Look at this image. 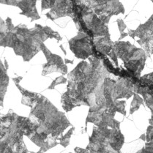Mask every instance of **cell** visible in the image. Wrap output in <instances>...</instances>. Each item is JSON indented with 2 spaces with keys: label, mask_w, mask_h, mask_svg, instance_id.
<instances>
[{
  "label": "cell",
  "mask_w": 153,
  "mask_h": 153,
  "mask_svg": "<svg viewBox=\"0 0 153 153\" xmlns=\"http://www.w3.org/2000/svg\"><path fill=\"white\" fill-rule=\"evenodd\" d=\"M22 79V77H18L13 80L22 93V104L31 108L29 118L33 131L29 139L40 147L37 153H43L60 144L64 131L72 125L65 113L45 96L23 88L19 84Z\"/></svg>",
  "instance_id": "1"
},
{
  "label": "cell",
  "mask_w": 153,
  "mask_h": 153,
  "mask_svg": "<svg viewBox=\"0 0 153 153\" xmlns=\"http://www.w3.org/2000/svg\"><path fill=\"white\" fill-rule=\"evenodd\" d=\"M109 76L102 59L97 56L79 62L68 74L67 91L61 98L63 109L69 112L81 105L90 107L96 90Z\"/></svg>",
  "instance_id": "2"
},
{
  "label": "cell",
  "mask_w": 153,
  "mask_h": 153,
  "mask_svg": "<svg viewBox=\"0 0 153 153\" xmlns=\"http://www.w3.org/2000/svg\"><path fill=\"white\" fill-rule=\"evenodd\" d=\"M5 23L7 31L0 36V46L13 48L15 53L22 56L24 62L30 61L41 51V45L47 39L62 40L57 32L48 27H44L40 24H36L33 29H28L24 26L15 27L9 17Z\"/></svg>",
  "instance_id": "3"
},
{
  "label": "cell",
  "mask_w": 153,
  "mask_h": 153,
  "mask_svg": "<svg viewBox=\"0 0 153 153\" xmlns=\"http://www.w3.org/2000/svg\"><path fill=\"white\" fill-rule=\"evenodd\" d=\"M33 131L29 117L19 116L10 111L0 113V153H28L24 136L29 137Z\"/></svg>",
  "instance_id": "4"
},
{
  "label": "cell",
  "mask_w": 153,
  "mask_h": 153,
  "mask_svg": "<svg viewBox=\"0 0 153 153\" xmlns=\"http://www.w3.org/2000/svg\"><path fill=\"white\" fill-rule=\"evenodd\" d=\"M108 56L112 59L116 65L117 59H121L131 77L140 79L146 57V53L142 49L137 48L129 42L117 41L114 43L112 50Z\"/></svg>",
  "instance_id": "5"
},
{
  "label": "cell",
  "mask_w": 153,
  "mask_h": 153,
  "mask_svg": "<svg viewBox=\"0 0 153 153\" xmlns=\"http://www.w3.org/2000/svg\"><path fill=\"white\" fill-rule=\"evenodd\" d=\"M124 136L120 128L94 127L87 149L90 153H120Z\"/></svg>",
  "instance_id": "6"
},
{
  "label": "cell",
  "mask_w": 153,
  "mask_h": 153,
  "mask_svg": "<svg viewBox=\"0 0 153 153\" xmlns=\"http://www.w3.org/2000/svg\"><path fill=\"white\" fill-rule=\"evenodd\" d=\"M73 19L79 32L86 34L93 40L110 36L107 24L81 3L75 5Z\"/></svg>",
  "instance_id": "7"
},
{
  "label": "cell",
  "mask_w": 153,
  "mask_h": 153,
  "mask_svg": "<svg viewBox=\"0 0 153 153\" xmlns=\"http://www.w3.org/2000/svg\"><path fill=\"white\" fill-rule=\"evenodd\" d=\"M80 3L91 10L106 24L112 16L125 13L124 6L120 0H82Z\"/></svg>",
  "instance_id": "8"
},
{
  "label": "cell",
  "mask_w": 153,
  "mask_h": 153,
  "mask_svg": "<svg viewBox=\"0 0 153 153\" xmlns=\"http://www.w3.org/2000/svg\"><path fill=\"white\" fill-rule=\"evenodd\" d=\"M82 0H41V10H50L45 16L53 21L62 17L73 18L75 5Z\"/></svg>",
  "instance_id": "9"
},
{
  "label": "cell",
  "mask_w": 153,
  "mask_h": 153,
  "mask_svg": "<svg viewBox=\"0 0 153 153\" xmlns=\"http://www.w3.org/2000/svg\"><path fill=\"white\" fill-rule=\"evenodd\" d=\"M69 45L71 51L79 59L85 60L95 55L94 40L83 32H79L76 37L70 40Z\"/></svg>",
  "instance_id": "10"
},
{
  "label": "cell",
  "mask_w": 153,
  "mask_h": 153,
  "mask_svg": "<svg viewBox=\"0 0 153 153\" xmlns=\"http://www.w3.org/2000/svg\"><path fill=\"white\" fill-rule=\"evenodd\" d=\"M128 35L133 39L136 37L140 40L137 43L145 49L146 56H149L153 53V22L150 19L144 24H141L136 30L129 29Z\"/></svg>",
  "instance_id": "11"
},
{
  "label": "cell",
  "mask_w": 153,
  "mask_h": 153,
  "mask_svg": "<svg viewBox=\"0 0 153 153\" xmlns=\"http://www.w3.org/2000/svg\"><path fill=\"white\" fill-rule=\"evenodd\" d=\"M47 59V62L43 65L42 76H45L53 72L60 73L62 76L68 73V67L61 56L52 53L51 51L43 43L40 47Z\"/></svg>",
  "instance_id": "12"
},
{
  "label": "cell",
  "mask_w": 153,
  "mask_h": 153,
  "mask_svg": "<svg viewBox=\"0 0 153 153\" xmlns=\"http://www.w3.org/2000/svg\"><path fill=\"white\" fill-rule=\"evenodd\" d=\"M37 0H0V4L15 6L22 10L21 15L27 16L32 22L40 19L36 7Z\"/></svg>",
  "instance_id": "13"
},
{
  "label": "cell",
  "mask_w": 153,
  "mask_h": 153,
  "mask_svg": "<svg viewBox=\"0 0 153 153\" xmlns=\"http://www.w3.org/2000/svg\"><path fill=\"white\" fill-rule=\"evenodd\" d=\"M7 68L4 65L0 59V106H3L4 96L9 84V77L7 73Z\"/></svg>",
  "instance_id": "14"
},
{
  "label": "cell",
  "mask_w": 153,
  "mask_h": 153,
  "mask_svg": "<svg viewBox=\"0 0 153 153\" xmlns=\"http://www.w3.org/2000/svg\"><path fill=\"white\" fill-rule=\"evenodd\" d=\"M143 102V100L141 99V97L138 95V94H134V98H133V102H132L131 104V114L133 113L135 111H136L137 109H139V106L141 104H142Z\"/></svg>",
  "instance_id": "15"
},
{
  "label": "cell",
  "mask_w": 153,
  "mask_h": 153,
  "mask_svg": "<svg viewBox=\"0 0 153 153\" xmlns=\"http://www.w3.org/2000/svg\"><path fill=\"white\" fill-rule=\"evenodd\" d=\"M67 81H68L67 80V79H65L63 76H59V77L56 78V79L51 83V84L48 87V89H53L56 86H57L59 84H65V83L67 82Z\"/></svg>",
  "instance_id": "16"
},
{
  "label": "cell",
  "mask_w": 153,
  "mask_h": 153,
  "mask_svg": "<svg viewBox=\"0 0 153 153\" xmlns=\"http://www.w3.org/2000/svg\"><path fill=\"white\" fill-rule=\"evenodd\" d=\"M117 24H118V27H119V29H120V33H121V36L120 37V40H122L123 38H124L128 35V33H123V31H124V29L126 28V25L125 24L124 22H123L122 19H118L117 20Z\"/></svg>",
  "instance_id": "17"
},
{
  "label": "cell",
  "mask_w": 153,
  "mask_h": 153,
  "mask_svg": "<svg viewBox=\"0 0 153 153\" xmlns=\"http://www.w3.org/2000/svg\"><path fill=\"white\" fill-rule=\"evenodd\" d=\"M7 31V25H6V23L1 19L0 17V36L2 35L3 33Z\"/></svg>",
  "instance_id": "18"
},
{
  "label": "cell",
  "mask_w": 153,
  "mask_h": 153,
  "mask_svg": "<svg viewBox=\"0 0 153 153\" xmlns=\"http://www.w3.org/2000/svg\"><path fill=\"white\" fill-rule=\"evenodd\" d=\"M73 61H71V60H68V59H65V63H71V64H73Z\"/></svg>",
  "instance_id": "19"
},
{
  "label": "cell",
  "mask_w": 153,
  "mask_h": 153,
  "mask_svg": "<svg viewBox=\"0 0 153 153\" xmlns=\"http://www.w3.org/2000/svg\"><path fill=\"white\" fill-rule=\"evenodd\" d=\"M151 1H152V3H153V0H151ZM149 19H150V20L151 21H152V22H153V14L152 15V16H151V17L150 18H149Z\"/></svg>",
  "instance_id": "20"
}]
</instances>
